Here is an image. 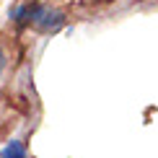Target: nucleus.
Returning <instances> with one entry per match:
<instances>
[{
    "label": "nucleus",
    "instance_id": "nucleus-1",
    "mask_svg": "<svg viewBox=\"0 0 158 158\" xmlns=\"http://www.w3.org/2000/svg\"><path fill=\"white\" fill-rule=\"evenodd\" d=\"M34 26H36V29H42V31H47V34H49V31H57V29H62V26H65V13L47 8V10H44V16L39 18Z\"/></svg>",
    "mask_w": 158,
    "mask_h": 158
},
{
    "label": "nucleus",
    "instance_id": "nucleus-2",
    "mask_svg": "<svg viewBox=\"0 0 158 158\" xmlns=\"http://www.w3.org/2000/svg\"><path fill=\"white\" fill-rule=\"evenodd\" d=\"M3 158H26V145L21 140H10L3 148Z\"/></svg>",
    "mask_w": 158,
    "mask_h": 158
},
{
    "label": "nucleus",
    "instance_id": "nucleus-3",
    "mask_svg": "<svg viewBox=\"0 0 158 158\" xmlns=\"http://www.w3.org/2000/svg\"><path fill=\"white\" fill-rule=\"evenodd\" d=\"M5 70V55H3V49H0V73Z\"/></svg>",
    "mask_w": 158,
    "mask_h": 158
}]
</instances>
